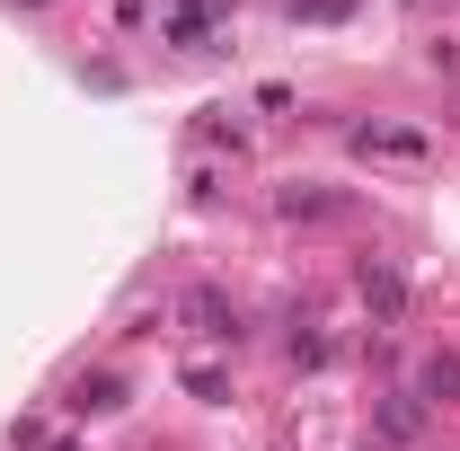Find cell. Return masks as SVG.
Segmentation results:
<instances>
[{
    "label": "cell",
    "mask_w": 460,
    "mask_h": 451,
    "mask_svg": "<svg viewBox=\"0 0 460 451\" xmlns=\"http://www.w3.org/2000/svg\"><path fill=\"white\" fill-rule=\"evenodd\" d=\"M354 151H381V160H425L434 142L407 133V124H354Z\"/></svg>",
    "instance_id": "1"
},
{
    "label": "cell",
    "mask_w": 460,
    "mask_h": 451,
    "mask_svg": "<svg viewBox=\"0 0 460 451\" xmlns=\"http://www.w3.org/2000/svg\"><path fill=\"white\" fill-rule=\"evenodd\" d=\"M186 319H195V337H239V310H230L213 283H195V292H186Z\"/></svg>",
    "instance_id": "2"
},
{
    "label": "cell",
    "mask_w": 460,
    "mask_h": 451,
    "mask_svg": "<svg viewBox=\"0 0 460 451\" xmlns=\"http://www.w3.org/2000/svg\"><path fill=\"white\" fill-rule=\"evenodd\" d=\"M452 398H460V354H434L416 372V407H452Z\"/></svg>",
    "instance_id": "3"
},
{
    "label": "cell",
    "mask_w": 460,
    "mask_h": 451,
    "mask_svg": "<svg viewBox=\"0 0 460 451\" xmlns=\"http://www.w3.org/2000/svg\"><path fill=\"white\" fill-rule=\"evenodd\" d=\"M363 301H372L381 319H399V310H407V283H399V266H363Z\"/></svg>",
    "instance_id": "4"
},
{
    "label": "cell",
    "mask_w": 460,
    "mask_h": 451,
    "mask_svg": "<svg viewBox=\"0 0 460 451\" xmlns=\"http://www.w3.org/2000/svg\"><path fill=\"white\" fill-rule=\"evenodd\" d=\"M80 407H89V416H107V407H124V381H115V372H98V381H80Z\"/></svg>",
    "instance_id": "5"
},
{
    "label": "cell",
    "mask_w": 460,
    "mask_h": 451,
    "mask_svg": "<svg viewBox=\"0 0 460 451\" xmlns=\"http://www.w3.org/2000/svg\"><path fill=\"white\" fill-rule=\"evenodd\" d=\"M275 204H284L292 222H301V213H328V195H319V186H284V195H275Z\"/></svg>",
    "instance_id": "6"
},
{
    "label": "cell",
    "mask_w": 460,
    "mask_h": 451,
    "mask_svg": "<svg viewBox=\"0 0 460 451\" xmlns=\"http://www.w3.org/2000/svg\"><path fill=\"white\" fill-rule=\"evenodd\" d=\"M354 0H292V18H345Z\"/></svg>",
    "instance_id": "7"
},
{
    "label": "cell",
    "mask_w": 460,
    "mask_h": 451,
    "mask_svg": "<svg viewBox=\"0 0 460 451\" xmlns=\"http://www.w3.org/2000/svg\"><path fill=\"white\" fill-rule=\"evenodd\" d=\"M27 9H45V0H27Z\"/></svg>",
    "instance_id": "8"
}]
</instances>
